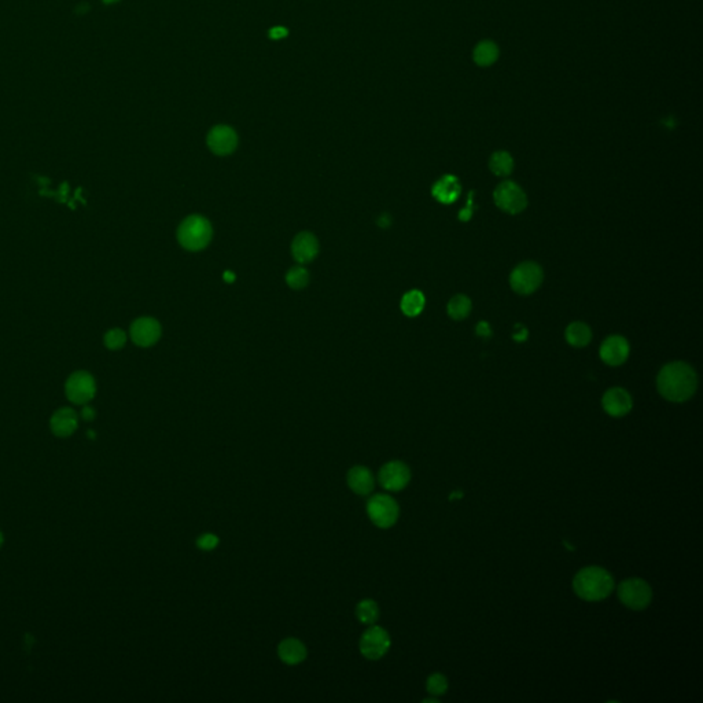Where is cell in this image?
Listing matches in <instances>:
<instances>
[{
  "mask_svg": "<svg viewBox=\"0 0 703 703\" xmlns=\"http://www.w3.org/2000/svg\"><path fill=\"white\" fill-rule=\"evenodd\" d=\"M657 388L664 399L672 403H684L695 395L698 377L695 370L687 363H669L660 371Z\"/></svg>",
  "mask_w": 703,
  "mask_h": 703,
  "instance_id": "6da1fadb",
  "label": "cell"
},
{
  "mask_svg": "<svg viewBox=\"0 0 703 703\" xmlns=\"http://www.w3.org/2000/svg\"><path fill=\"white\" fill-rule=\"evenodd\" d=\"M573 588L578 597L586 602H599L610 596L614 589V580L603 567L589 566L575 574Z\"/></svg>",
  "mask_w": 703,
  "mask_h": 703,
  "instance_id": "7a4b0ae2",
  "label": "cell"
},
{
  "mask_svg": "<svg viewBox=\"0 0 703 703\" xmlns=\"http://www.w3.org/2000/svg\"><path fill=\"white\" fill-rule=\"evenodd\" d=\"M212 234L213 230L210 223L199 215H192L183 220V223L179 226L177 239L184 249L190 252H198L209 245Z\"/></svg>",
  "mask_w": 703,
  "mask_h": 703,
  "instance_id": "3957f363",
  "label": "cell"
},
{
  "mask_svg": "<svg viewBox=\"0 0 703 703\" xmlns=\"http://www.w3.org/2000/svg\"><path fill=\"white\" fill-rule=\"evenodd\" d=\"M400 508L397 502L385 493L374 495L367 502V515L370 521L381 529L392 528L399 519Z\"/></svg>",
  "mask_w": 703,
  "mask_h": 703,
  "instance_id": "277c9868",
  "label": "cell"
},
{
  "mask_svg": "<svg viewBox=\"0 0 703 703\" xmlns=\"http://www.w3.org/2000/svg\"><path fill=\"white\" fill-rule=\"evenodd\" d=\"M392 640L386 629L378 625H370L359 642L360 653L370 661H378L385 657L390 648Z\"/></svg>",
  "mask_w": 703,
  "mask_h": 703,
  "instance_id": "5b68a950",
  "label": "cell"
},
{
  "mask_svg": "<svg viewBox=\"0 0 703 703\" xmlns=\"http://www.w3.org/2000/svg\"><path fill=\"white\" fill-rule=\"evenodd\" d=\"M618 597L632 610H644L651 603L653 591L644 580L629 578L618 585Z\"/></svg>",
  "mask_w": 703,
  "mask_h": 703,
  "instance_id": "8992f818",
  "label": "cell"
},
{
  "mask_svg": "<svg viewBox=\"0 0 703 703\" xmlns=\"http://www.w3.org/2000/svg\"><path fill=\"white\" fill-rule=\"evenodd\" d=\"M65 393L69 402L77 406L88 404L97 393V384L94 377L87 371L73 373L65 385Z\"/></svg>",
  "mask_w": 703,
  "mask_h": 703,
  "instance_id": "52a82bcc",
  "label": "cell"
},
{
  "mask_svg": "<svg viewBox=\"0 0 703 703\" xmlns=\"http://www.w3.org/2000/svg\"><path fill=\"white\" fill-rule=\"evenodd\" d=\"M493 198L496 205L506 213L517 215L525 210L528 206V197L524 190L514 181H503L500 183L495 192Z\"/></svg>",
  "mask_w": 703,
  "mask_h": 703,
  "instance_id": "ba28073f",
  "label": "cell"
},
{
  "mask_svg": "<svg viewBox=\"0 0 703 703\" xmlns=\"http://www.w3.org/2000/svg\"><path fill=\"white\" fill-rule=\"evenodd\" d=\"M543 281V270L536 263H522L511 274L510 283L514 291L518 294H532L536 291Z\"/></svg>",
  "mask_w": 703,
  "mask_h": 703,
  "instance_id": "9c48e42d",
  "label": "cell"
},
{
  "mask_svg": "<svg viewBox=\"0 0 703 703\" xmlns=\"http://www.w3.org/2000/svg\"><path fill=\"white\" fill-rule=\"evenodd\" d=\"M378 481L384 489L389 492H399L410 484L411 470L404 462L392 460L381 467Z\"/></svg>",
  "mask_w": 703,
  "mask_h": 703,
  "instance_id": "30bf717a",
  "label": "cell"
},
{
  "mask_svg": "<svg viewBox=\"0 0 703 703\" xmlns=\"http://www.w3.org/2000/svg\"><path fill=\"white\" fill-rule=\"evenodd\" d=\"M161 337V324L152 317H139L131 326V338L141 348L152 346Z\"/></svg>",
  "mask_w": 703,
  "mask_h": 703,
  "instance_id": "8fae6325",
  "label": "cell"
},
{
  "mask_svg": "<svg viewBox=\"0 0 703 703\" xmlns=\"http://www.w3.org/2000/svg\"><path fill=\"white\" fill-rule=\"evenodd\" d=\"M208 146L217 155H228L238 146L237 132L228 126H217L208 135Z\"/></svg>",
  "mask_w": 703,
  "mask_h": 703,
  "instance_id": "7c38bea8",
  "label": "cell"
},
{
  "mask_svg": "<svg viewBox=\"0 0 703 703\" xmlns=\"http://www.w3.org/2000/svg\"><path fill=\"white\" fill-rule=\"evenodd\" d=\"M602 406L608 415L614 418H621L631 413L633 403L631 395L625 389L613 388L604 393L602 399Z\"/></svg>",
  "mask_w": 703,
  "mask_h": 703,
  "instance_id": "4fadbf2b",
  "label": "cell"
},
{
  "mask_svg": "<svg viewBox=\"0 0 703 703\" xmlns=\"http://www.w3.org/2000/svg\"><path fill=\"white\" fill-rule=\"evenodd\" d=\"M629 356V344L621 335H611L600 346V357L608 366H621Z\"/></svg>",
  "mask_w": 703,
  "mask_h": 703,
  "instance_id": "5bb4252c",
  "label": "cell"
},
{
  "mask_svg": "<svg viewBox=\"0 0 703 703\" xmlns=\"http://www.w3.org/2000/svg\"><path fill=\"white\" fill-rule=\"evenodd\" d=\"M291 253L295 261L299 264L310 263L316 259L319 253V242L316 237L310 232H301L298 234L291 245Z\"/></svg>",
  "mask_w": 703,
  "mask_h": 703,
  "instance_id": "9a60e30c",
  "label": "cell"
},
{
  "mask_svg": "<svg viewBox=\"0 0 703 703\" xmlns=\"http://www.w3.org/2000/svg\"><path fill=\"white\" fill-rule=\"evenodd\" d=\"M348 486L352 492L360 496L370 495L375 488V478L371 470L366 466H355L348 471L346 475Z\"/></svg>",
  "mask_w": 703,
  "mask_h": 703,
  "instance_id": "2e32d148",
  "label": "cell"
},
{
  "mask_svg": "<svg viewBox=\"0 0 703 703\" xmlns=\"http://www.w3.org/2000/svg\"><path fill=\"white\" fill-rule=\"evenodd\" d=\"M462 191V186L459 179L453 175H445L439 180H437L431 188L433 197L441 204H452L455 202Z\"/></svg>",
  "mask_w": 703,
  "mask_h": 703,
  "instance_id": "e0dca14e",
  "label": "cell"
},
{
  "mask_svg": "<svg viewBox=\"0 0 703 703\" xmlns=\"http://www.w3.org/2000/svg\"><path fill=\"white\" fill-rule=\"evenodd\" d=\"M79 426L77 414L72 408H61L54 413L50 421L51 431L57 437H69L72 435Z\"/></svg>",
  "mask_w": 703,
  "mask_h": 703,
  "instance_id": "ac0fdd59",
  "label": "cell"
},
{
  "mask_svg": "<svg viewBox=\"0 0 703 703\" xmlns=\"http://www.w3.org/2000/svg\"><path fill=\"white\" fill-rule=\"evenodd\" d=\"M278 655H279L281 662H284L286 665L294 666V665H298L306 660L308 650L301 640H298L295 637H287L279 643Z\"/></svg>",
  "mask_w": 703,
  "mask_h": 703,
  "instance_id": "d6986e66",
  "label": "cell"
},
{
  "mask_svg": "<svg viewBox=\"0 0 703 703\" xmlns=\"http://www.w3.org/2000/svg\"><path fill=\"white\" fill-rule=\"evenodd\" d=\"M499 55H500V50H499L497 44L492 40L479 41L473 51L474 62L482 68H488V66L493 65L499 59Z\"/></svg>",
  "mask_w": 703,
  "mask_h": 703,
  "instance_id": "ffe728a7",
  "label": "cell"
},
{
  "mask_svg": "<svg viewBox=\"0 0 703 703\" xmlns=\"http://www.w3.org/2000/svg\"><path fill=\"white\" fill-rule=\"evenodd\" d=\"M564 335H566L567 342L571 346H575V348L586 346L591 342V338H592L591 328L586 324L581 323V321H574V323L568 324V327L566 328V334Z\"/></svg>",
  "mask_w": 703,
  "mask_h": 703,
  "instance_id": "44dd1931",
  "label": "cell"
},
{
  "mask_svg": "<svg viewBox=\"0 0 703 703\" xmlns=\"http://www.w3.org/2000/svg\"><path fill=\"white\" fill-rule=\"evenodd\" d=\"M489 168L496 176H508L514 169V159L507 151H496L489 159Z\"/></svg>",
  "mask_w": 703,
  "mask_h": 703,
  "instance_id": "7402d4cb",
  "label": "cell"
},
{
  "mask_svg": "<svg viewBox=\"0 0 703 703\" xmlns=\"http://www.w3.org/2000/svg\"><path fill=\"white\" fill-rule=\"evenodd\" d=\"M356 618L364 625H374L379 618L378 603L373 599H364L356 606Z\"/></svg>",
  "mask_w": 703,
  "mask_h": 703,
  "instance_id": "603a6c76",
  "label": "cell"
},
{
  "mask_svg": "<svg viewBox=\"0 0 703 703\" xmlns=\"http://www.w3.org/2000/svg\"><path fill=\"white\" fill-rule=\"evenodd\" d=\"M424 308V295L419 290L408 291L402 299V310L404 315L414 317L418 316Z\"/></svg>",
  "mask_w": 703,
  "mask_h": 703,
  "instance_id": "cb8c5ba5",
  "label": "cell"
},
{
  "mask_svg": "<svg viewBox=\"0 0 703 703\" xmlns=\"http://www.w3.org/2000/svg\"><path fill=\"white\" fill-rule=\"evenodd\" d=\"M471 310V301L463 294H457L448 302V315L455 320H462L468 316Z\"/></svg>",
  "mask_w": 703,
  "mask_h": 703,
  "instance_id": "d4e9b609",
  "label": "cell"
},
{
  "mask_svg": "<svg viewBox=\"0 0 703 703\" xmlns=\"http://www.w3.org/2000/svg\"><path fill=\"white\" fill-rule=\"evenodd\" d=\"M426 690H427V693L430 695H434V697L444 695L448 691V680H446V677L444 675H441V673L431 675L427 679Z\"/></svg>",
  "mask_w": 703,
  "mask_h": 703,
  "instance_id": "484cf974",
  "label": "cell"
},
{
  "mask_svg": "<svg viewBox=\"0 0 703 703\" xmlns=\"http://www.w3.org/2000/svg\"><path fill=\"white\" fill-rule=\"evenodd\" d=\"M286 281L287 284L294 288V290H299V288H304L308 281H309V274L305 268L302 267H294L291 268L287 275H286Z\"/></svg>",
  "mask_w": 703,
  "mask_h": 703,
  "instance_id": "4316f807",
  "label": "cell"
},
{
  "mask_svg": "<svg viewBox=\"0 0 703 703\" xmlns=\"http://www.w3.org/2000/svg\"><path fill=\"white\" fill-rule=\"evenodd\" d=\"M105 346L110 350H119L124 348L127 342V334L121 328H112L103 337Z\"/></svg>",
  "mask_w": 703,
  "mask_h": 703,
  "instance_id": "83f0119b",
  "label": "cell"
},
{
  "mask_svg": "<svg viewBox=\"0 0 703 703\" xmlns=\"http://www.w3.org/2000/svg\"><path fill=\"white\" fill-rule=\"evenodd\" d=\"M220 543V539L217 535L213 533H204L197 539V547L202 551H213Z\"/></svg>",
  "mask_w": 703,
  "mask_h": 703,
  "instance_id": "f1b7e54d",
  "label": "cell"
},
{
  "mask_svg": "<svg viewBox=\"0 0 703 703\" xmlns=\"http://www.w3.org/2000/svg\"><path fill=\"white\" fill-rule=\"evenodd\" d=\"M287 33H288V30L284 26H275L268 32V36L274 40H281L287 36Z\"/></svg>",
  "mask_w": 703,
  "mask_h": 703,
  "instance_id": "f546056e",
  "label": "cell"
},
{
  "mask_svg": "<svg viewBox=\"0 0 703 703\" xmlns=\"http://www.w3.org/2000/svg\"><path fill=\"white\" fill-rule=\"evenodd\" d=\"M477 335L482 338H489L492 335V330L486 321H481L477 326Z\"/></svg>",
  "mask_w": 703,
  "mask_h": 703,
  "instance_id": "4dcf8cb0",
  "label": "cell"
},
{
  "mask_svg": "<svg viewBox=\"0 0 703 703\" xmlns=\"http://www.w3.org/2000/svg\"><path fill=\"white\" fill-rule=\"evenodd\" d=\"M95 415H97V414H95V410H94L92 407H90V406H86V407L81 410V418H83L84 421H94Z\"/></svg>",
  "mask_w": 703,
  "mask_h": 703,
  "instance_id": "1f68e13d",
  "label": "cell"
},
{
  "mask_svg": "<svg viewBox=\"0 0 703 703\" xmlns=\"http://www.w3.org/2000/svg\"><path fill=\"white\" fill-rule=\"evenodd\" d=\"M517 328H518L519 331L514 334V338H515L517 341H524V339H526V338H528V331H526L522 326H519V324L517 326Z\"/></svg>",
  "mask_w": 703,
  "mask_h": 703,
  "instance_id": "d6a6232c",
  "label": "cell"
},
{
  "mask_svg": "<svg viewBox=\"0 0 703 703\" xmlns=\"http://www.w3.org/2000/svg\"><path fill=\"white\" fill-rule=\"evenodd\" d=\"M378 224H379L381 227H389V226H390V219H389V216H388V215H384V216L379 219Z\"/></svg>",
  "mask_w": 703,
  "mask_h": 703,
  "instance_id": "836d02e7",
  "label": "cell"
},
{
  "mask_svg": "<svg viewBox=\"0 0 703 703\" xmlns=\"http://www.w3.org/2000/svg\"><path fill=\"white\" fill-rule=\"evenodd\" d=\"M224 279L227 281H232L235 279V275H234L232 273H228V271H227V273L224 274Z\"/></svg>",
  "mask_w": 703,
  "mask_h": 703,
  "instance_id": "e575fe53",
  "label": "cell"
},
{
  "mask_svg": "<svg viewBox=\"0 0 703 703\" xmlns=\"http://www.w3.org/2000/svg\"><path fill=\"white\" fill-rule=\"evenodd\" d=\"M455 495H456V497H462V496H463V493H455ZM453 497H455V496H450L449 499H453Z\"/></svg>",
  "mask_w": 703,
  "mask_h": 703,
  "instance_id": "d590c367",
  "label": "cell"
},
{
  "mask_svg": "<svg viewBox=\"0 0 703 703\" xmlns=\"http://www.w3.org/2000/svg\"><path fill=\"white\" fill-rule=\"evenodd\" d=\"M1 544H3V533L0 532V547H1Z\"/></svg>",
  "mask_w": 703,
  "mask_h": 703,
  "instance_id": "8d00e7d4",
  "label": "cell"
},
{
  "mask_svg": "<svg viewBox=\"0 0 703 703\" xmlns=\"http://www.w3.org/2000/svg\"><path fill=\"white\" fill-rule=\"evenodd\" d=\"M106 3H113V1H117V0H105Z\"/></svg>",
  "mask_w": 703,
  "mask_h": 703,
  "instance_id": "74e56055",
  "label": "cell"
}]
</instances>
